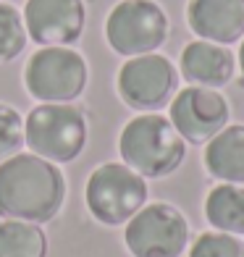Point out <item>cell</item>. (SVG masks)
<instances>
[{"label": "cell", "mask_w": 244, "mask_h": 257, "mask_svg": "<svg viewBox=\"0 0 244 257\" xmlns=\"http://www.w3.org/2000/svg\"><path fill=\"white\" fill-rule=\"evenodd\" d=\"M27 27L24 16L19 14V8L11 3H0V63H8L21 55L27 48Z\"/></svg>", "instance_id": "16"}, {"label": "cell", "mask_w": 244, "mask_h": 257, "mask_svg": "<svg viewBox=\"0 0 244 257\" xmlns=\"http://www.w3.org/2000/svg\"><path fill=\"white\" fill-rule=\"evenodd\" d=\"M84 200L95 220L124 226L147 205V181L126 163H102L89 173Z\"/></svg>", "instance_id": "4"}, {"label": "cell", "mask_w": 244, "mask_h": 257, "mask_svg": "<svg viewBox=\"0 0 244 257\" xmlns=\"http://www.w3.org/2000/svg\"><path fill=\"white\" fill-rule=\"evenodd\" d=\"M205 168L213 179L244 184V126L231 123L205 142Z\"/></svg>", "instance_id": "13"}, {"label": "cell", "mask_w": 244, "mask_h": 257, "mask_svg": "<svg viewBox=\"0 0 244 257\" xmlns=\"http://www.w3.org/2000/svg\"><path fill=\"white\" fill-rule=\"evenodd\" d=\"M84 0H27L24 27L40 48L74 45L84 32Z\"/></svg>", "instance_id": "10"}, {"label": "cell", "mask_w": 244, "mask_h": 257, "mask_svg": "<svg viewBox=\"0 0 244 257\" xmlns=\"http://www.w3.org/2000/svg\"><path fill=\"white\" fill-rule=\"evenodd\" d=\"M228 102L213 87L189 84L173 95L168 108V121L179 132V137L189 145H205L228 126Z\"/></svg>", "instance_id": "9"}, {"label": "cell", "mask_w": 244, "mask_h": 257, "mask_svg": "<svg viewBox=\"0 0 244 257\" xmlns=\"http://www.w3.org/2000/svg\"><path fill=\"white\" fill-rule=\"evenodd\" d=\"M24 145V121L21 113L11 105L0 102V163L8 160L11 155L21 153Z\"/></svg>", "instance_id": "18"}, {"label": "cell", "mask_w": 244, "mask_h": 257, "mask_svg": "<svg viewBox=\"0 0 244 257\" xmlns=\"http://www.w3.org/2000/svg\"><path fill=\"white\" fill-rule=\"evenodd\" d=\"M179 71L189 84L218 89V87H223L234 79L236 58L226 45L207 42V40H194L181 50Z\"/></svg>", "instance_id": "12"}, {"label": "cell", "mask_w": 244, "mask_h": 257, "mask_svg": "<svg viewBox=\"0 0 244 257\" xmlns=\"http://www.w3.org/2000/svg\"><path fill=\"white\" fill-rule=\"evenodd\" d=\"M118 153L132 171L145 179L173 173L187 155V142L160 113H142L121 128Z\"/></svg>", "instance_id": "2"}, {"label": "cell", "mask_w": 244, "mask_h": 257, "mask_svg": "<svg viewBox=\"0 0 244 257\" xmlns=\"http://www.w3.org/2000/svg\"><path fill=\"white\" fill-rule=\"evenodd\" d=\"M115 87L129 108L153 113L166 108L179 92V71L160 53L134 55L118 68Z\"/></svg>", "instance_id": "8"}, {"label": "cell", "mask_w": 244, "mask_h": 257, "mask_svg": "<svg viewBox=\"0 0 244 257\" xmlns=\"http://www.w3.org/2000/svg\"><path fill=\"white\" fill-rule=\"evenodd\" d=\"M205 218L215 231L244 233V184H218L205 197Z\"/></svg>", "instance_id": "14"}, {"label": "cell", "mask_w": 244, "mask_h": 257, "mask_svg": "<svg viewBox=\"0 0 244 257\" xmlns=\"http://www.w3.org/2000/svg\"><path fill=\"white\" fill-rule=\"evenodd\" d=\"M187 24L200 40L231 45L244 37V0H189Z\"/></svg>", "instance_id": "11"}, {"label": "cell", "mask_w": 244, "mask_h": 257, "mask_svg": "<svg viewBox=\"0 0 244 257\" xmlns=\"http://www.w3.org/2000/svg\"><path fill=\"white\" fill-rule=\"evenodd\" d=\"M239 68H241V74H244V40H241V48H239Z\"/></svg>", "instance_id": "19"}, {"label": "cell", "mask_w": 244, "mask_h": 257, "mask_svg": "<svg viewBox=\"0 0 244 257\" xmlns=\"http://www.w3.org/2000/svg\"><path fill=\"white\" fill-rule=\"evenodd\" d=\"M0 257H48V233L40 223L0 218Z\"/></svg>", "instance_id": "15"}, {"label": "cell", "mask_w": 244, "mask_h": 257, "mask_svg": "<svg viewBox=\"0 0 244 257\" xmlns=\"http://www.w3.org/2000/svg\"><path fill=\"white\" fill-rule=\"evenodd\" d=\"M66 176L34 153H16L0 163V218L48 223L63 207Z\"/></svg>", "instance_id": "1"}, {"label": "cell", "mask_w": 244, "mask_h": 257, "mask_svg": "<svg viewBox=\"0 0 244 257\" xmlns=\"http://www.w3.org/2000/svg\"><path fill=\"white\" fill-rule=\"evenodd\" d=\"M124 241L134 257H179L189 244V223L179 207L150 202L126 223Z\"/></svg>", "instance_id": "7"}, {"label": "cell", "mask_w": 244, "mask_h": 257, "mask_svg": "<svg viewBox=\"0 0 244 257\" xmlns=\"http://www.w3.org/2000/svg\"><path fill=\"white\" fill-rule=\"evenodd\" d=\"M87 61L71 48L50 45L34 53L24 68L27 92L40 102H71L87 87Z\"/></svg>", "instance_id": "5"}, {"label": "cell", "mask_w": 244, "mask_h": 257, "mask_svg": "<svg viewBox=\"0 0 244 257\" xmlns=\"http://www.w3.org/2000/svg\"><path fill=\"white\" fill-rule=\"evenodd\" d=\"M168 37V16L155 0H118L105 19V40L113 53L134 58L155 53Z\"/></svg>", "instance_id": "6"}, {"label": "cell", "mask_w": 244, "mask_h": 257, "mask_svg": "<svg viewBox=\"0 0 244 257\" xmlns=\"http://www.w3.org/2000/svg\"><path fill=\"white\" fill-rule=\"evenodd\" d=\"M189 257H244V244L234 233L207 231L200 233L189 247Z\"/></svg>", "instance_id": "17"}, {"label": "cell", "mask_w": 244, "mask_h": 257, "mask_svg": "<svg viewBox=\"0 0 244 257\" xmlns=\"http://www.w3.org/2000/svg\"><path fill=\"white\" fill-rule=\"evenodd\" d=\"M87 118L71 102H40L24 121V145L50 163H71L87 145Z\"/></svg>", "instance_id": "3"}]
</instances>
